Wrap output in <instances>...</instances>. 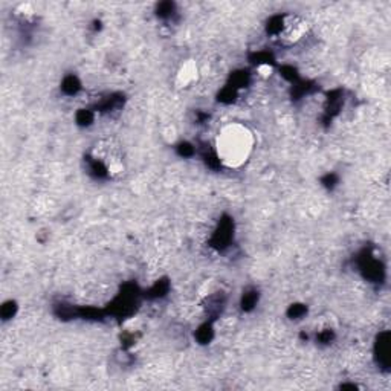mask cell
Wrapping results in <instances>:
<instances>
[{"instance_id":"obj_1","label":"cell","mask_w":391,"mask_h":391,"mask_svg":"<svg viewBox=\"0 0 391 391\" xmlns=\"http://www.w3.org/2000/svg\"><path fill=\"white\" fill-rule=\"evenodd\" d=\"M247 135L242 133H226L224 138V142H222V151H224L225 160H240V158L247 153Z\"/></svg>"}]
</instances>
